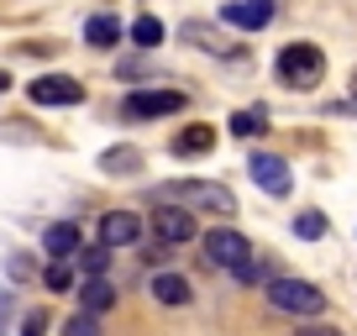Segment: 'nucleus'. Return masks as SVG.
<instances>
[{
    "instance_id": "nucleus-19",
    "label": "nucleus",
    "mask_w": 357,
    "mask_h": 336,
    "mask_svg": "<svg viewBox=\"0 0 357 336\" xmlns=\"http://www.w3.org/2000/svg\"><path fill=\"white\" fill-rule=\"evenodd\" d=\"M43 284H47V289H74V268H68V258H53V263H47Z\"/></svg>"
},
{
    "instance_id": "nucleus-16",
    "label": "nucleus",
    "mask_w": 357,
    "mask_h": 336,
    "mask_svg": "<svg viewBox=\"0 0 357 336\" xmlns=\"http://www.w3.org/2000/svg\"><path fill=\"white\" fill-rule=\"evenodd\" d=\"M126 37H132L137 47H147V53H153V47L163 43V22H158V16H137V22L126 26Z\"/></svg>"
},
{
    "instance_id": "nucleus-1",
    "label": "nucleus",
    "mask_w": 357,
    "mask_h": 336,
    "mask_svg": "<svg viewBox=\"0 0 357 336\" xmlns=\"http://www.w3.org/2000/svg\"><path fill=\"white\" fill-rule=\"evenodd\" d=\"M158 205H184V211H211V215H236V194L211 179H168L153 190Z\"/></svg>"
},
{
    "instance_id": "nucleus-25",
    "label": "nucleus",
    "mask_w": 357,
    "mask_h": 336,
    "mask_svg": "<svg viewBox=\"0 0 357 336\" xmlns=\"http://www.w3.org/2000/svg\"><path fill=\"white\" fill-rule=\"evenodd\" d=\"M352 84H357V79H352Z\"/></svg>"
},
{
    "instance_id": "nucleus-15",
    "label": "nucleus",
    "mask_w": 357,
    "mask_h": 336,
    "mask_svg": "<svg viewBox=\"0 0 357 336\" xmlns=\"http://www.w3.org/2000/svg\"><path fill=\"white\" fill-rule=\"evenodd\" d=\"M215 147V132L211 126H184V132L174 137V153L178 158H200V153H211Z\"/></svg>"
},
{
    "instance_id": "nucleus-13",
    "label": "nucleus",
    "mask_w": 357,
    "mask_h": 336,
    "mask_svg": "<svg viewBox=\"0 0 357 336\" xmlns=\"http://www.w3.org/2000/svg\"><path fill=\"white\" fill-rule=\"evenodd\" d=\"M84 43L89 47H116V43H121V16H111V11L89 16V22H84Z\"/></svg>"
},
{
    "instance_id": "nucleus-6",
    "label": "nucleus",
    "mask_w": 357,
    "mask_h": 336,
    "mask_svg": "<svg viewBox=\"0 0 357 336\" xmlns=\"http://www.w3.org/2000/svg\"><path fill=\"white\" fill-rule=\"evenodd\" d=\"M121 111L132 116V121H153V116L184 111V95H178V90H132V95L121 100Z\"/></svg>"
},
{
    "instance_id": "nucleus-20",
    "label": "nucleus",
    "mask_w": 357,
    "mask_h": 336,
    "mask_svg": "<svg viewBox=\"0 0 357 336\" xmlns=\"http://www.w3.org/2000/svg\"><path fill=\"white\" fill-rule=\"evenodd\" d=\"M294 236H305V242L326 236V215H321V211H305V215H294Z\"/></svg>"
},
{
    "instance_id": "nucleus-12",
    "label": "nucleus",
    "mask_w": 357,
    "mask_h": 336,
    "mask_svg": "<svg viewBox=\"0 0 357 336\" xmlns=\"http://www.w3.org/2000/svg\"><path fill=\"white\" fill-rule=\"evenodd\" d=\"M147 294H153L158 305H190V279H178V273H153L147 279Z\"/></svg>"
},
{
    "instance_id": "nucleus-8",
    "label": "nucleus",
    "mask_w": 357,
    "mask_h": 336,
    "mask_svg": "<svg viewBox=\"0 0 357 336\" xmlns=\"http://www.w3.org/2000/svg\"><path fill=\"white\" fill-rule=\"evenodd\" d=\"M247 174H252V184H257V190H268V194H289V184H294L289 163H284V158H273V153H252Z\"/></svg>"
},
{
    "instance_id": "nucleus-11",
    "label": "nucleus",
    "mask_w": 357,
    "mask_h": 336,
    "mask_svg": "<svg viewBox=\"0 0 357 336\" xmlns=\"http://www.w3.org/2000/svg\"><path fill=\"white\" fill-rule=\"evenodd\" d=\"M137 236H142V221H137L132 211H105V215H100V242H105V247H116V252H121V247H132Z\"/></svg>"
},
{
    "instance_id": "nucleus-7",
    "label": "nucleus",
    "mask_w": 357,
    "mask_h": 336,
    "mask_svg": "<svg viewBox=\"0 0 357 336\" xmlns=\"http://www.w3.org/2000/svg\"><path fill=\"white\" fill-rule=\"evenodd\" d=\"M26 95H32V105H79L84 100V84L68 74H37L26 84Z\"/></svg>"
},
{
    "instance_id": "nucleus-18",
    "label": "nucleus",
    "mask_w": 357,
    "mask_h": 336,
    "mask_svg": "<svg viewBox=\"0 0 357 336\" xmlns=\"http://www.w3.org/2000/svg\"><path fill=\"white\" fill-rule=\"evenodd\" d=\"M137 163H142V153H137V147H111V153L100 158L105 174H137Z\"/></svg>"
},
{
    "instance_id": "nucleus-4",
    "label": "nucleus",
    "mask_w": 357,
    "mask_h": 336,
    "mask_svg": "<svg viewBox=\"0 0 357 336\" xmlns=\"http://www.w3.org/2000/svg\"><path fill=\"white\" fill-rule=\"evenodd\" d=\"M247 258H252V242H247L242 231H231V226H215V231H205V263H211V268L236 273Z\"/></svg>"
},
{
    "instance_id": "nucleus-22",
    "label": "nucleus",
    "mask_w": 357,
    "mask_h": 336,
    "mask_svg": "<svg viewBox=\"0 0 357 336\" xmlns=\"http://www.w3.org/2000/svg\"><path fill=\"white\" fill-rule=\"evenodd\" d=\"M63 336H100V326H95V315H89V310H79V315H68V321H63Z\"/></svg>"
},
{
    "instance_id": "nucleus-21",
    "label": "nucleus",
    "mask_w": 357,
    "mask_h": 336,
    "mask_svg": "<svg viewBox=\"0 0 357 336\" xmlns=\"http://www.w3.org/2000/svg\"><path fill=\"white\" fill-rule=\"evenodd\" d=\"M226 126H231V137H257L263 132V111H236Z\"/></svg>"
},
{
    "instance_id": "nucleus-9",
    "label": "nucleus",
    "mask_w": 357,
    "mask_h": 336,
    "mask_svg": "<svg viewBox=\"0 0 357 336\" xmlns=\"http://www.w3.org/2000/svg\"><path fill=\"white\" fill-rule=\"evenodd\" d=\"M221 22L242 26V32H257V26L273 22V0H231V6H221Z\"/></svg>"
},
{
    "instance_id": "nucleus-2",
    "label": "nucleus",
    "mask_w": 357,
    "mask_h": 336,
    "mask_svg": "<svg viewBox=\"0 0 357 336\" xmlns=\"http://www.w3.org/2000/svg\"><path fill=\"white\" fill-rule=\"evenodd\" d=\"M273 68H279V79L289 84V90H315L321 74H326V53L315 43H289Z\"/></svg>"
},
{
    "instance_id": "nucleus-14",
    "label": "nucleus",
    "mask_w": 357,
    "mask_h": 336,
    "mask_svg": "<svg viewBox=\"0 0 357 336\" xmlns=\"http://www.w3.org/2000/svg\"><path fill=\"white\" fill-rule=\"evenodd\" d=\"M116 305V289L105 279H84L79 284V310H89V315H105Z\"/></svg>"
},
{
    "instance_id": "nucleus-24",
    "label": "nucleus",
    "mask_w": 357,
    "mask_h": 336,
    "mask_svg": "<svg viewBox=\"0 0 357 336\" xmlns=\"http://www.w3.org/2000/svg\"><path fill=\"white\" fill-rule=\"evenodd\" d=\"M294 336H342V331H336V326H300Z\"/></svg>"
},
{
    "instance_id": "nucleus-10",
    "label": "nucleus",
    "mask_w": 357,
    "mask_h": 336,
    "mask_svg": "<svg viewBox=\"0 0 357 336\" xmlns=\"http://www.w3.org/2000/svg\"><path fill=\"white\" fill-rule=\"evenodd\" d=\"M43 252H47V258H79V252H84V231H79V221H53L43 231Z\"/></svg>"
},
{
    "instance_id": "nucleus-5",
    "label": "nucleus",
    "mask_w": 357,
    "mask_h": 336,
    "mask_svg": "<svg viewBox=\"0 0 357 336\" xmlns=\"http://www.w3.org/2000/svg\"><path fill=\"white\" fill-rule=\"evenodd\" d=\"M153 236L163 247H184V242L200 236V226H195V215L184 211V205H158L153 211Z\"/></svg>"
},
{
    "instance_id": "nucleus-23",
    "label": "nucleus",
    "mask_w": 357,
    "mask_h": 336,
    "mask_svg": "<svg viewBox=\"0 0 357 336\" xmlns=\"http://www.w3.org/2000/svg\"><path fill=\"white\" fill-rule=\"evenodd\" d=\"M43 331H47V315H43V310H32V315L22 321V336H43Z\"/></svg>"
},
{
    "instance_id": "nucleus-3",
    "label": "nucleus",
    "mask_w": 357,
    "mask_h": 336,
    "mask_svg": "<svg viewBox=\"0 0 357 336\" xmlns=\"http://www.w3.org/2000/svg\"><path fill=\"white\" fill-rule=\"evenodd\" d=\"M268 305L279 315H300V321H315L326 310V294L315 289L310 279H273L268 284Z\"/></svg>"
},
{
    "instance_id": "nucleus-17",
    "label": "nucleus",
    "mask_w": 357,
    "mask_h": 336,
    "mask_svg": "<svg viewBox=\"0 0 357 336\" xmlns=\"http://www.w3.org/2000/svg\"><path fill=\"white\" fill-rule=\"evenodd\" d=\"M111 252L116 247H84V252H79V273H84V279H105V268H111Z\"/></svg>"
}]
</instances>
